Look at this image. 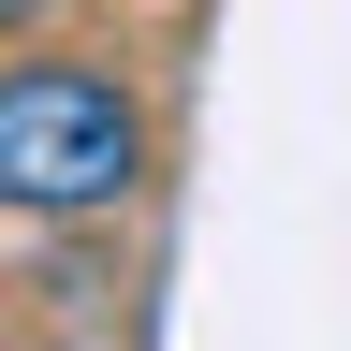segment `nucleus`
<instances>
[{"instance_id":"f257e3e1","label":"nucleus","mask_w":351,"mask_h":351,"mask_svg":"<svg viewBox=\"0 0 351 351\" xmlns=\"http://www.w3.org/2000/svg\"><path fill=\"white\" fill-rule=\"evenodd\" d=\"M132 191H147V103L103 59L29 44L0 73V205L15 219H117Z\"/></svg>"}]
</instances>
